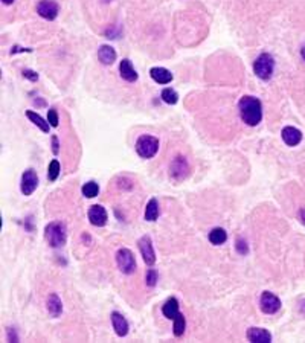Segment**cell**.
I'll return each instance as SVG.
<instances>
[{"mask_svg":"<svg viewBox=\"0 0 305 343\" xmlns=\"http://www.w3.org/2000/svg\"><path fill=\"white\" fill-rule=\"evenodd\" d=\"M238 110L243 119L247 125L255 127L262 121V106L261 101L255 96H243L238 103Z\"/></svg>","mask_w":305,"mask_h":343,"instance_id":"6da1fadb","label":"cell"},{"mask_svg":"<svg viewBox=\"0 0 305 343\" xmlns=\"http://www.w3.org/2000/svg\"><path fill=\"white\" fill-rule=\"evenodd\" d=\"M159 151V139L151 134H142L136 141V152L142 159H151Z\"/></svg>","mask_w":305,"mask_h":343,"instance_id":"7a4b0ae2","label":"cell"},{"mask_svg":"<svg viewBox=\"0 0 305 343\" xmlns=\"http://www.w3.org/2000/svg\"><path fill=\"white\" fill-rule=\"evenodd\" d=\"M44 238L50 247H63L66 243V227L63 223H49L44 229Z\"/></svg>","mask_w":305,"mask_h":343,"instance_id":"3957f363","label":"cell"},{"mask_svg":"<svg viewBox=\"0 0 305 343\" xmlns=\"http://www.w3.org/2000/svg\"><path fill=\"white\" fill-rule=\"evenodd\" d=\"M273 69H275V60L270 54H261L257 57V60L253 61V72L258 76L260 80H270L273 75Z\"/></svg>","mask_w":305,"mask_h":343,"instance_id":"277c9868","label":"cell"},{"mask_svg":"<svg viewBox=\"0 0 305 343\" xmlns=\"http://www.w3.org/2000/svg\"><path fill=\"white\" fill-rule=\"evenodd\" d=\"M116 264L124 275H133L136 272V259L129 249H119L116 253Z\"/></svg>","mask_w":305,"mask_h":343,"instance_id":"5b68a950","label":"cell"},{"mask_svg":"<svg viewBox=\"0 0 305 343\" xmlns=\"http://www.w3.org/2000/svg\"><path fill=\"white\" fill-rule=\"evenodd\" d=\"M281 300L279 298L270 291H264L260 298V307H261V311L265 313V314H275L281 310Z\"/></svg>","mask_w":305,"mask_h":343,"instance_id":"8992f818","label":"cell"},{"mask_svg":"<svg viewBox=\"0 0 305 343\" xmlns=\"http://www.w3.org/2000/svg\"><path fill=\"white\" fill-rule=\"evenodd\" d=\"M189 174V165H188V160L183 157V156H179L175 157L173 162H171V167H170V175L173 180H177L180 182L183 180L185 177Z\"/></svg>","mask_w":305,"mask_h":343,"instance_id":"52a82bcc","label":"cell"},{"mask_svg":"<svg viewBox=\"0 0 305 343\" xmlns=\"http://www.w3.org/2000/svg\"><path fill=\"white\" fill-rule=\"evenodd\" d=\"M58 3L54 2V0H40L37 3V12L38 16L46 19V20H55L58 16Z\"/></svg>","mask_w":305,"mask_h":343,"instance_id":"ba28073f","label":"cell"},{"mask_svg":"<svg viewBox=\"0 0 305 343\" xmlns=\"http://www.w3.org/2000/svg\"><path fill=\"white\" fill-rule=\"evenodd\" d=\"M139 250H141V255L145 261L147 265L152 267L156 262V253H154V249H152V243H151V238L148 235L142 236L141 239H139Z\"/></svg>","mask_w":305,"mask_h":343,"instance_id":"9c48e42d","label":"cell"},{"mask_svg":"<svg viewBox=\"0 0 305 343\" xmlns=\"http://www.w3.org/2000/svg\"><path fill=\"white\" fill-rule=\"evenodd\" d=\"M38 186V175L34 170H26L22 175V183L20 189L23 195H31Z\"/></svg>","mask_w":305,"mask_h":343,"instance_id":"30bf717a","label":"cell"},{"mask_svg":"<svg viewBox=\"0 0 305 343\" xmlns=\"http://www.w3.org/2000/svg\"><path fill=\"white\" fill-rule=\"evenodd\" d=\"M87 217H88V221H90L93 226H98V227H103L106 226L109 217H107V211L101 206V205H93L90 209L87 212Z\"/></svg>","mask_w":305,"mask_h":343,"instance_id":"8fae6325","label":"cell"},{"mask_svg":"<svg viewBox=\"0 0 305 343\" xmlns=\"http://www.w3.org/2000/svg\"><path fill=\"white\" fill-rule=\"evenodd\" d=\"M110 317H111V325H113L114 333H116L119 337H125L127 334H129V322H127V319L121 313L113 311Z\"/></svg>","mask_w":305,"mask_h":343,"instance_id":"7c38bea8","label":"cell"},{"mask_svg":"<svg viewBox=\"0 0 305 343\" xmlns=\"http://www.w3.org/2000/svg\"><path fill=\"white\" fill-rule=\"evenodd\" d=\"M247 340L253 343H270L272 334L264 328H249L247 329Z\"/></svg>","mask_w":305,"mask_h":343,"instance_id":"4fadbf2b","label":"cell"},{"mask_svg":"<svg viewBox=\"0 0 305 343\" xmlns=\"http://www.w3.org/2000/svg\"><path fill=\"white\" fill-rule=\"evenodd\" d=\"M283 141L288 145V147H296L301 141H302V133L295 129V127H285L283 129Z\"/></svg>","mask_w":305,"mask_h":343,"instance_id":"5bb4252c","label":"cell"},{"mask_svg":"<svg viewBox=\"0 0 305 343\" xmlns=\"http://www.w3.org/2000/svg\"><path fill=\"white\" fill-rule=\"evenodd\" d=\"M119 73L121 76L125 80V81H129V83H134L137 80V72L134 70L133 67V63L129 60V58H125L121 61V64H119Z\"/></svg>","mask_w":305,"mask_h":343,"instance_id":"9a60e30c","label":"cell"},{"mask_svg":"<svg viewBox=\"0 0 305 343\" xmlns=\"http://www.w3.org/2000/svg\"><path fill=\"white\" fill-rule=\"evenodd\" d=\"M98 58H99L101 63H103V64L110 66V64H113L114 61H116V50H114L109 44H103L98 49Z\"/></svg>","mask_w":305,"mask_h":343,"instance_id":"2e32d148","label":"cell"},{"mask_svg":"<svg viewBox=\"0 0 305 343\" xmlns=\"http://www.w3.org/2000/svg\"><path fill=\"white\" fill-rule=\"evenodd\" d=\"M150 76L157 84H168L173 81V73L168 69H163V67H152L150 70Z\"/></svg>","mask_w":305,"mask_h":343,"instance_id":"e0dca14e","label":"cell"},{"mask_svg":"<svg viewBox=\"0 0 305 343\" xmlns=\"http://www.w3.org/2000/svg\"><path fill=\"white\" fill-rule=\"evenodd\" d=\"M46 305H47V311H49V314L52 316V317H58V316H61V313H63V302H61V299H60V296H58V295H55V293L50 295V296L47 298Z\"/></svg>","mask_w":305,"mask_h":343,"instance_id":"ac0fdd59","label":"cell"},{"mask_svg":"<svg viewBox=\"0 0 305 343\" xmlns=\"http://www.w3.org/2000/svg\"><path fill=\"white\" fill-rule=\"evenodd\" d=\"M162 313L163 316L167 317V319H174V317L179 314V302H177L175 298H170L167 302L163 303V307H162Z\"/></svg>","mask_w":305,"mask_h":343,"instance_id":"d6986e66","label":"cell"},{"mask_svg":"<svg viewBox=\"0 0 305 343\" xmlns=\"http://www.w3.org/2000/svg\"><path fill=\"white\" fill-rule=\"evenodd\" d=\"M26 118H28L34 125H37L38 129H40L43 133H49V130H50V124H49L47 121H44V119H43L38 113L31 111V110H26Z\"/></svg>","mask_w":305,"mask_h":343,"instance_id":"ffe728a7","label":"cell"},{"mask_svg":"<svg viewBox=\"0 0 305 343\" xmlns=\"http://www.w3.org/2000/svg\"><path fill=\"white\" fill-rule=\"evenodd\" d=\"M208 238H209V241H211L212 244L220 246V244H223L224 241L227 239V234H226V231H224L223 227H215V229H212V231L209 232Z\"/></svg>","mask_w":305,"mask_h":343,"instance_id":"44dd1931","label":"cell"},{"mask_svg":"<svg viewBox=\"0 0 305 343\" xmlns=\"http://www.w3.org/2000/svg\"><path fill=\"white\" fill-rule=\"evenodd\" d=\"M159 218V203L156 198H151L145 209V220L147 221H156Z\"/></svg>","mask_w":305,"mask_h":343,"instance_id":"7402d4cb","label":"cell"},{"mask_svg":"<svg viewBox=\"0 0 305 343\" xmlns=\"http://www.w3.org/2000/svg\"><path fill=\"white\" fill-rule=\"evenodd\" d=\"M173 321H174V336H177V337L183 336L185 329H186V319H185V316L182 313H179Z\"/></svg>","mask_w":305,"mask_h":343,"instance_id":"603a6c76","label":"cell"},{"mask_svg":"<svg viewBox=\"0 0 305 343\" xmlns=\"http://www.w3.org/2000/svg\"><path fill=\"white\" fill-rule=\"evenodd\" d=\"M81 193L86 198H93L99 194V186L96 182H87L83 185L81 188Z\"/></svg>","mask_w":305,"mask_h":343,"instance_id":"cb8c5ba5","label":"cell"},{"mask_svg":"<svg viewBox=\"0 0 305 343\" xmlns=\"http://www.w3.org/2000/svg\"><path fill=\"white\" fill-rule=\"evenodd\" d=\"M160 96H162V99H163V103H167V104H170V106H174V104H177V99H179V96H177V93H175V90L174 88H163L162 90V93H160Z\"/></svg>","mask_w":305,"mask_h":343,"instance_id":"d4e9b609","label":"cell"},{"mask_svg":"<svg viewBox=\"0 0 305 343\" xmlns=\"http://www.w3.org/2000/svg\"><path fill=\"white\" fill-rule=\"evenodd\" d=\"M60 175V162L57 159H54L49 163V171H47V179L50 182H55Z\"/></svg>","mask_w":305,"mask_h":343,"instance_id":"484cf974","label":"cell"},{"mask_svg":"<svg viewBox=\"0 0 305 343\" xmlns=\"http://www.w3.org/2000/svg\"><path fill=\"white\" fill-rule=\"evenodd\" d=\"M47 122L50 124V127H58L60 119H58V113H57L55 108H49V111H47Z\"/></svg>","mask_w":305,"mask_h":343,"instance_id":"4316f807","label":"cell"},{"mask_svg":"<svg viewBox=\"0 0 305 343\" xmlns=\"http://www.w3.org/2000/svg\"><path fill=\"white\" fill-rule=\"evenodd\" d=\"M156 284H157V272L154 269H150L147 273V285L154 287Z\"/></svg>","mask_w":305,"mask_h":343,"instance_id":"83f0119b","label":"cell"},{"mask_svg":"<svg viewBox=\"0 0 305 343\" xmlns=\"http://www.w3.org/2000/svg\"><path fill=\"white\" fill-rule=\"evenodd\" d=\"M235 247H237V252L241 253V255H246V253L249 252V246H247V243H246L244 238H238Z\"/></svg>","mask_w":305,"mask_h":343,"instance_id":"f1b7e54d","label":"cell"},{"mask_svg":"<svg viewBox=\"0 0 305 343\" xmlns=\"http://www.w3.org/2000/svg\"><path fill=\"white\" fill-rule=\"evenodd\" d=\"M22 73H23L24 78L29 80V81H32V83L38 81V73H35V72H34V70H31V69H24Z\"/></svg>","mask_w":305,"mask_h":343,"instance_id":"f546056e","label":"cell"},{"mask_svg":"<svg viewBox=\"0 0 305 343\" xmlns=\"http://www.w3.org/2000/svg\"><path fill=\"white\" fill-rule=\"evenodd\" d=\"M60 151V142H58V137L57 136H52V152L57 156Z\"/></svg>","mask_w":305,"mask_h":343,"instance_id":"4dcf8cb0","label":"cell"},{"mask_svg":"<svg viewBox=\"0 0 305 343\" xmlns=\"http://www.w3.org/2000/svg\"><path fill=\"white\" fill-rule=\"evenodd\" d=\"M8 340H9V342H17V340H19V337L14 334V329H12V328L8 329Z\"/></svg>","mask_w":305,"mask_h":343,"instance_id":"1f68e13d","label":"cell"},{"mask_svg":"<svg viewBox=\"0 0 305 343\" xmlns=\"http://www.w3.org/2000/svg\"><path fill=\"white\" fill-rule=\"evenodd\" d=\"M299 218H301V221L305 224V208H302V209H301V212H299Z\"/></svg>","mask_w":305,"mask_h":343,"instance_id":"d6a6232c","label":"cell"},{"mask_svg":"<svg viewBox=\"0 0 305 343\" xmlns=\"http://www.w3.org/2000/svg\"><path fill=\"white\" fill-rule=\"evenodd\" d=\"M301 55H302V58L305 61V44H302V47H301Z\"/></svg>","mask_w":305,"mask_h":343,"instance_id":"836d02e7","label":"cell"},{"mask_svg":"<svg viewBox=\"0 0 305 343\" xmlns=\"http://www.w3.org/2000/svg\"><path fill=\"white\" fill-rule=\"evenodd\" d=\"M2 3L3 5H12V3H14V0H2Z\"/></svg>","mask_w":305,"mask_h":343,"instance_id":"e575fe53","label":"cell"},{"mask_svg":"<svg viewBox=\"0 0 305 343\" xmlns=\"http://www.w3.org/2000/svg\"><path fill=\"white\" fill-rule=\"evenodd\" d=\"M101 2H104V3H110L111 0H101Z\"/></svg>","mask_w":305,"mask_h":343,"instance_id":"d590c367","label":"cell"}]
</instances>
